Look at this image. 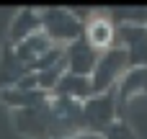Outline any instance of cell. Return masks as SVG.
Here are the masks:
<instances>
[{
	"label": "cell",
	"mask_w": 147,
	"mask_h": 139,
	"mask_svg": "<svg viewBox=\"0 0 147 139\" xmlns=\"http://www.w3.org/2000/svg\"><path fill=\"white\" fill-rule=\"evenodd\" d=\"M83 108V132H93V134H106L114 124H116V90H106V93H93L90 98H85L80 103Z\"/></svg>",
	"instance_id": "3"
},
{
	"label": "cell",
	"mask_w": 147,
	"mask_h": 139,
	"mask_svg": "<svg viewBox=\"0 0 147 139\" xmlns=\"http://www.w3.org/2000/svg\"><path fill=\"white\" fill-rule=\"evenodd\" d=\"M16 90H39V80H36V72H28V75H23L16 85H13Z\"/></svg>",
	"instance_id": "15"
},
{
	"label": "cell",
	"mask_w": 147,
	"mask_h": 139,
	"mask_svg": "<svg viewBox=\"0 0 147 139\" xmlns=\"http://www.w3.org/2000/svg\"><path fill=\"white\" fill-rule=\"evenodd\" d=\"M116 46L124 49L129 70L147 67V26L145 23H121V26H116Z\"/></svg>",
	"instance_id": "5"
},
{
	"label": "cell",
	"mask_w": 147,
	"mask_h": 139,
	"mask_svg": "<svg viewBox=\"0 0 147 139\" xmlns=\"http://www.w3.org/2000/svg\"><path fill=\"white\" fill-rule=\"evenodd\" d=\"M52 46H54V44L47 39V34H44V31H36V34H31L28 39H23L21 44H16L13 49H16L18 59H21L23 64H28V67H31V64H34L36 59H41Z\"/></svg>",
	"instance_id": "12"
},
{
	"label": "cell",
	"mask_w": 147,
	"mask_h": 139,
	"mask_svg": "<svg viewBox=\"0 0 147 139\" xmlns=\"http://www.w3.org/2000/svg\"><path fill=\"white\" fill-rule=\"evenodd\" d=\"M41 31V18H39V10L36 8H21V13H16L13 23H10V31H8V44H21L23 39H28L31 34Z\"/></svg>",
	"instance_id": "11"
},
{
	"label": "cell",
	"mask_w": 147,
	"mask_h": 139,
	"mask_svg": "<svg viewBox=\"0 0 147 139\" xmlns=\"http://www.w3.org/2000/svg\"><path fill=\"white\" fill-rule=\"evenodd\" d=\"M47 98H49V93H44V90H16V88H5V90H0V101H3L10 111L34 108V106L44 103Z\"/></svg>",
	"instance_id": "13"
},
{
	"label": "cell",
	"mask_w": 147,
	"mask_h": 139,
	"mask_svg": "<svg viewBox=\"0 0 147 139\" xmlns=\"http://www.w3.org/2000/svg\"><path fill=\"white\" fill-rule=\"evenodd\" d=\"M31 72V67L28 64H23L21 59H18V54H16V49H13V44H3V49H0V90H5V88H13L23 75H28Z\"/></svg>",
	"instance_id": "9"
},
{
	"label": "cell",
	"mask_w": 147,
	"mask_h": 139,
	"mask_svg": "<svg viewBox=\"0 0 147 139\" xmlns=\"http://www.w3.org/2000/svg\"><path fill=\"white\" fill-rule=\"evenodd\" d=\"M52 95H57V98H70V101L83 103L85 98L93 95V83H90L88 75H72V72H65L62 80H59V85L54 88Z\"/></svg>",
	"instance_id": "10"
},
{
	"label": "cell",
	"mask_w": 147,
	"mask_h": 139,
	"mask_svg": "<svg viewBox=\"0 0 147 139\" xmlns=\"http://www.w3.org/2000/svg\"><path fill=\"white\" fill-rule=\"evenodd\" d=\"M83 36L88 39V44L98 52H106L111 46H116V23L111 21L109 13L103 10H93L85 21H83Z\"/></svg>",
	"instance_id": "6"
},
{
	"label": "cell",
	"mask_w": 147,
	"mask_h": 139,
	"mask_svg": "<svg viewBox=\"0 0 147 139\" xmlns=\"http://www.w3.org/2000/svg\"><path fill=\"white\" fill-rule=\"evenodd\" d=\"M137 95H147V67H134L121 77V85L116 88V108H119V113H124L127 106Z\"/></svg>",
	"instance_id": "8"
},
{
	"label": "cell",
	"mask_w": 147,
	"mask_h": 139,
	"mask_svg": "<svg viewBox=\"0 0 147 139\" xmlns=\"http://www.w3.org/2000/svg\"><path fill=\"white\" fill-rule=\"evenodd\" d=\"M98 57H101V52L93 49L85 36H80L78 41H72V44L65 46V67L72 75H88L90 77L93 70H96Z\"/></svg>",
	"instance_id": "7"
},
{
	"label": "cell",
	"mask_w": 147,
	"mask_h": 139,
	"mask_svg": "<svg viewBox=\"0 0 147 139\" xmlns=\"http://www.w3.org/2000/svg\"><path fill=\"white\" fill-rule=\"evenodd\" d=\"M13 124L28 139H72L83 132V108L78 101L49 95L34 108L13 111Z\"/></svg>",
	"instance_id": "1"
},
{
	"label": "cell",
	"mask_w": 147,
	"mask_h": 139,
	"mask_svg": "<svg viewBox=\"0 0 147 139\" xmlns=\"http://www.w3.org/2000/svg\"><path fill=\"white\" fill-rule=\"evenodd\" d=\"M129 64H127V54L121 46H111L106 52H101L98 62H96V70L90 75V83H93V93H106V90H114V85L127 75Z\"/></svg>",
	"instance_id": "4"
},
{
	"label": "cell",
	"mask_w": 147,
	"mask_h": 139,
	"mask_svg": "<svg viewBox=\"0 0 147 139\" xmlns=\"http://www.w3.org/2000/svg\"><path fill=\"white\" fill-rule=\"evenodd\" d=\"M103 137H106V139H140L137 134H134V129H132L124 119H121V121H116V124H114Z\"/></svg>",
	"instance_id": "14"
},
{
	"label": "cell",
	"mask_w": 147,
	"mask_h": 139,
	"mask_svg": "<svg viewBox=\"0 0 147 139\" xmlns=\"http://www.w3.org/2000/svg\"><path fill=\"white\" fill-rule=\"evenodd\" d=\"M41 31L54 46H67L83 36V18L70 8H41Z\"/></svg>",
	"instance_id": "2"
}]
</instances>
